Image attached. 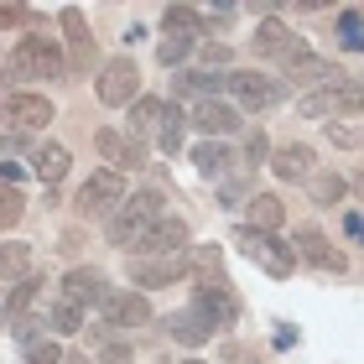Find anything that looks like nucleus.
I'll use <instances>...</instances> for the list:
<instances>
[{
	"label": "nucleus",
	"instance_id": "obj_1",
	"mask_svg": "<svg viewBox=\"0 0 364 364\" xmlns=\"http://www.w3.org/2000/svg\"><path fill=\"white\" fill-rule=\"evenodd\" d=\"M193 271H198V312L213 323V328H229L240 318V302H235V291H229V276H224V266H219V250H193Z\"/></svg>",
	"mask_w": 364,
	"mask_h": 364
},
{
	"label": "nucleus",
	"instance_id": "obj_2",
	"mask_svg": "<svg viewBox=\"0 0 364 364\" xmlns=\"http://www.w3.org/2000/svg\"><path fill=\"white\" fill-rule=\"evenodd\" d=\"M156 219H167V208H161V193H130L125 203L105 219V235H109L114 250H136V240H141Z\"/></svg>",
	"mask_w": 364,
	"mask_h": 364
},
{
	"label": "nucleus",
	"instance_id": "obj_3",
	"mask_svg": "<svg viewBox=\"0 0 364 364\" xmlns=\"http://www.w3.org/2000/svg\"><path fill=\"white\" fill-rule=\"evenodd\" d=\"M6 73L11 78H68V53L53 42V37H21L6 53Z\"/></svg>",
	"mask_w": 364,
	"mask_h": 364
},
{
	"label": "nucleus",
	"instance_id": "obj_4",
	"mask_svg": "<svg viewBox=\"0 0 364 364\" xmlns=\"http://www.w3.org/2000/svg\"><path fill=\"white\" fill-rule=\"evenodd\" d=\"M240 250L250 255L266 276H281V281H287V276L296 271V245H287L281 235H266V229H250V224H245V229H240Z\"/></svg>",
	"mask_w": 364,
	"mask_h": 364
},
{
	"label": "nucleus",
	"instance_id": "obj_5",
	"mask_svg": "<svg viewBox=\"0 0 364 364\" xmlns=\"http://www.w3.org/2000/svg\"><path fill=\"white\" fill-rule=\"evenodd\" d=\"M161 26H167V37H161L156 58L167 63V68H177L182 58L198 47V31H203V16H198L193 6H167V16H161Z\"/></svg>",
	"mask_w": 364,
	"mask_h": 364
},
{
	"label": "nucleus",
	"instance_id": "obj_6",
	"mask_svg": "<svg viewBox=\"0 0 364 364\" xmlns=\"http://www.w3.org/2000/svg\"><path fill=\"white\" fill-rule=\"evenodd\" d=\"M47 281L37 276H26V281H16V287L6 291V302H0V312H6V323H11V333L16 328H31V323H42L47 328Z\"/></svg>",
	"mask_w": 364,
	"mask_h": 364
},
{
	"label": "nucleus",
	"instance_id": "obj_7",
	"mask_svg": "<svg viewBox=\"0 0 364 364\" xmlns=\"http://www.w3.org/2000/svg\"><path fill=\"white\" fill-rule=\"evenodd\" d=\"M125 198H130V193H125V177L105 167V172H94L84 188H78V203H73V208L84 213V219H109Z\"/></svg>",
	"mask_w": 364,
	"mask_h": 364
},
{
	"label": "nucleus",
	"instance_id": "obj_8",
	"mask_svg": "<svg viewBox=\"0 0 364 364\" xmlns=\"http://www.w3.org/2000/svg\"><path fill=\"white\" fill-rule=\"evenodd\" d=\"M99 99H105L109 109H130L141 99V68L136 58H109L105 73H99Z\"/></svg>",
	"mask_w": 364,
	"mask_h": 364
},
{
	"label": "nucleus",
	"instance_id": "obj_9",
	"mask_svg": "<svg viewBox=\"0 0 364 364\" xmlns=\"http://www.w3.org/2000/svg\"><path fill=\"white\" fill-rule=\"evenodd\" d=\"M161 255H188V224L182 219H156L146 235L136 240V250H130V260H161Z\"/></svg>",
	"mask_w": 364,
	"mask_h": 364
},
{
	"label": "nucleus",
	"instance_id": "obj_10",
	"mask_svg": "<svg viewBox=\"0 0 364 364\" xmlns=\"http://www.w3.org/2000/svg\"><path fill=\"white\" fill-rule=\"evenodd\" d=\"M250 47H255V58H281L287 68H291V63H302V58H312V53H307V42H302V37H291V31L281 26L276 16H266V21L255 26Z\"/></svg>",
	"mask_w": 364,
	"mask_h": 364
},
{
	"label": "nucleus",
	"instance_id": "obj_11",
	"mask_svg": "<svg viewBox=\"0 0 364 364\" xmlns=\"http://www.w3.org/2000/svg\"><path fill=\"white\" fill-rule=\"evenodd\" d=\"M0 120L21 125V130H42V125L58 120V109H53L47 94H6V89H0Z\"/></svg>",
	"mask_w": 364,
	"mask_h": 364
},
{
	"label": "nucleus",
	"instance_id": "obj_12",
	"mask_svg": "<svg viewBox=\"0 0 364 364\" xmlns=\"http://www.w3.org/2000/svg\"><path fill=\"white\" fill-rule=\"evenodd\" d=\"M229 94H235L240 109H276L287 99V84L266 73H229Z\"/></svg>",
	"mask_w": 364,
	"mask_h": 364
},
{
	"label": "nucleus",
	"instance_id": "obj_13",
	"mask_svg": "<svg viewBox=\"0 0 364 364\" xmlns=\"http://www.w3.org/2000/svg\"><path fill=\"white\" fill-rule=\"evenodd\" d=\"M99 312H105V328H114V333H130V328L151 323V302H146L141 291H130V287L125 291H109Z\"/></svg>",
	"mask_w": 364,
	"mask_h": 364
},
{
	"label": "nucleus",
	"instance_id": "obj_14",
	"mask_svg": "<svg viewBox=\"0 0 364 364\" xmlns=\"http://www.w3.org/2000/svg\"><path fill=\"white\" fill-rule=\"evenodd\" d=\"M296 260H307V266H318V271H328V276H343V271H349L343 250L323 235V229H296Z\"/></svg>",
	"mask_w": 364,
	"mask_h": 364
},
{
	"label": "nucleus",
	"instance_id": "obj_15",
	"mask_svg": "<svg viewBox=\"0 0 364 364\" xmlns=\"http://www.w3.org/2000/svg\"><path fill=\"white\" fill-rule=\"evenodd\" d=\"M193 271V255H161V260H130V287H172Z\"/></svg>",
	"mask_w": 364,
	"mask_h": 364
},
{
	"label": "nucleus",
	"instance_id": "obj_16",
	"mask_svg": "<svg viewBox=\"0 0 364 364\" xmlns=\"http://www.w3.org/2000/svg\"><path fill=\"white\" fill-rule=\"evenodd\" d=\"M94 146H99V156L109 161V172H136V167H146V146L141 141H125L120 130H99L94 136Z\"/></svg>",
	"mask_w": 364,
	"mask_h": 364
},
{
	"label": "nucleus",
	"instance_id": "obj_17",
	"mask_svg": "<svg viewBox=\"0 0 364 364\" xmlns=\"http://www.w3.org/2000/svg\"><path fill=\"white\" fill-rule=\"evenodd\" d=\"M105 276H99L94 266H73L68 276H63V302H73V307H105Z\"/></svg>",
	"mask_w": 364,
	"mask_h": 364
},
{
	"label": "nucleus",
	"instance_id": "obj_18",
	"mask_svg": "<svg viewBox=\"0 0 364 364\" xmlns=\"http://www.w3.org/2000/svg\"><path fill=\"white\" fill-rule=\"evenodd\" d=\"M63 37H68V68H89V58H94V37H89V21H84V11L78 6H63Z\"/></svg>",
	"mask_w": 364,
	"mask_h": 364
},
{
	"label": "nucleus",
	"instance_id": "obj_19",
	"mask_svg": "<svg viewBox=\"0 0 364 364\" xmlns=\"http://www.w3.org/2000/svg\"><path fill=\"white\" fill-rule=\"evenodd\" d=\"M193 125L203 130L208 141H213V136H235V130H240V109L224 105V99H203V105L193 109Z\"/></svg>",
	"mask_w": 364,
	"mask_h": 364
},
{
	"label": "nucleus",
	"instance_id": "obj_20",
	"mask_svg": "<svg viewBox=\"0 0 364 364\" xmlns=\"http://www.w3.org/2000/svg\"><path fill=\"white\" fill-rule=\"evenodd\" d=\"M271 167H276L281 182H302V177H312V146H302V141L281 146V151L271 156Z\"/></svg>",
	"mask_w": 364,
	"mask_h": 364
},
{
	"label": "nucleus",
	"instance_id": "obj_21",
	"mask_svg": "<svg viewBox=\"0 0 364 364\" xmlns=\"http://www.w3.org/2000/svg\"><path fill=\"white\" fill-rule=\"evenodd\" d=\"M161 109H167V99H136L130 105V141H156L161 136Z\"/></svg>",
	"mask_w": 364,
	"mask_h": 364
},
{
	"label": "nucleus",
	"instance_id": "obj_22",
	"mask_svg": "<svg viewBox=\"0 0 364 364\" xmlns=\"http://www.w3.org/2000/svg\"><path fill=\"white\" fill-rule=\"evenodd\" d=\"M167 328H172V338H177V343H188V349H198V343H208V338H213V323H208L198 307H188V312H172V318H167Z\"/></svg>",
	"mask_w": 364,
	"mask_h": 364
},
{
	"label": "nucleus",
	"instance_id": "obj_23",
	"mask_svg": "<svg viewBox=\"0 0 364 364\" xmlns=\"http://www.w3.org/2000/svg\"><path fill=\"white\" fill-rule=\"evenodd\" d=\"M193 161H198V172H203V177L219 182V177H229V161H235V156H229L224 141H203V146H193Z\"/></svg>",
	"mask_w": 364,
	"mask_h": 364
},
{
	"label": "nucleus",
	"instance_id": "obj_24",
	"mask_svg": "<svg viewBox=\"0 0 364 364\" xmlns=\"http://www.w3.org/2000/svg\"><path fill=\"white\" fill-rule=\"evenodd\" d=\"M281 219H287V208H281L276 193H255V198H250V229H266V235H276Z\"/></svg>",
	"mask_w": 364,
	"mask_h": 364
},
{
	"label": "nucleus",
	"instance_id": "obj_25",
	"mask_svg": "<svg viewBox=\"0 0 364 364\" xmlns=\"http://www.w3.org/2000/svg\"><path fill=\"white\" fill-rule=\"evenodd\" d=\"M287 73L296 78V84H323V89H328V84H338V78H343V73H338V68H333L328 58H302V63H291Z\"/></svg>",
	"mask_w": 364,
	"mask_h": 364
},
{
	"label": "nucleus",
	"instance_id": "obj_26",
	"mask_svg": "<svg viewBox=\"0 0 364 364\" xmlns=\"http://www.w3.org/2000/svg\"><path fill=\"white\" fill-rule=\"evenodd\" d=\"M26 266H31V245H0V281L6 287L26 281Z\"/></svg>",
	"mask_w": 364,
	"mask_h": 364
},
{
	"label": "nucleus",
	"instance_id": "obj_27",
	"mask_svg": "<svg viewBox=\"0 0 364 364\" xmlns=\"http://www.w3.org/2000/svg\"><path fill=\"white\" fill-rule=\"evenodd\" d=\"M47 328H53V333H84V307H73V302H58L47 307Z\"/></svg>",
	"mask_w": 364,
	"mask_h": 364
},
{
	"label": "nucleus",
	"instance_id": "obj_28",
	"mask_svg": "<svg viewBox=\"0 0 364 364\" xmlns=\"http://www.w3.org/2000/svg\"><path fill=\"white\" fill-rule=\"evenodd\" d=\"M31 167H37L42 182H63V172H68V151H63V146H42V151L31 156Z\"/></svg>",
	"mask_w": 364,
	"mask_h": 364
},
{
	"label": "nucleus",
	"instance_id": "obj_29",
	"mask_svg": "<svg viewBox=\"0 0 364 364\" xmlns=\"http://www.w3.org/2000/svg\"><path fill=\"white\" fill-rule=\"evenodd\" d=\"M21 213H26V198H21V188H11V182H0V235L21 224Z\"/></svg>",
	"mask_w": 364,
	"mask_h": 364
},
{
	"label": "nucleus",
	"instance_id": "obj_30",
	"mask_svg": "<svg viewBox=\"0 0 364 364\" xmlns=\"http://www.w3.org/2000/svg\"><path fill=\"white\" fill-rule=\"evenodd\" d=\"M338 47L343 53H364V16L359 11H338Z\"/></svg>",
	"mask_w": 364,
	"mask_h": 364
},
{
	"label": "nucleus",
	"instance_id": "obj_31",
	"mask_svg": "<svg viewBox=\"0 0 364 364\" xmlns=\"http://www.w3.org/2000/svg\"><path fill=\"white\" fill-rule=\"evenodd\" d=\"M182 125H188V114H182L177 105H167V109H161V136H156V146H161V151H177V146H182Z\"/></svg>",
	"mask_w": 364,
	"mask_h": 364
},
{
	"label": "nucleus",
	"instance_id": "obj_32",
	"mask_svg": "<svg viewBox=\"0 0 364 364\" xmlns=\"http://www.w3.org/2000/svg\"><path fill=\"white\" fill-rule=\"evenodd\" d=\"M89 338H94V354L105 359V364H125V359H130V349H125L120 338H114V328H94Z\"/></svg>",
	"mask_w": 364,
	"mask_h": 364
},
{
	"label": "nucleus",
	"instance_id": "obj_33",
	"mask_svg": "<svg viewBox=\"0 0 364 364\" xmlns=\"http://www.w3.org/2000/svg\"><path fill=\"white\" fill-rule=\"evenodd\" d=\"M21 354H26V364H58V359H63V349H58V338H47V333H37V338H26V343H21Z\"/></svg>",
	"mask_w": 364,
	"mask_h": 364
},
{
	"label": "nucleus",
	"instance_id": "obj_34",
	"mask_svg": "<svg viewBox=\"0 0 364 364\" xmlns=\"http://www.w3.org/2000/svg\"><path fill=\"white\" fill-rule=\"evenodd\" d=\"M188 94H203V99H219V89H229V73H188L182 78Z\"/></svg>",
	"mask_w": 364,
	"mask_h": 364
},
{
	"label": "nucleus",
	"instance_id": "obj_35",
	"mask_svg": "<svg viewBox=\"0 0 364 364\" xmlns=\"http://www.w3.org/2000/svg\"><path fill=\"white\" fill-rule=\"evenodd\" d=\"M338 114H364V78H343L338 84Z\"/></svg>",
	"mask_w": 364,
	"mask_h": 364
},
{
	"label": "nucleus",
	"instance_id": "obj_36",
	"mask_svg": "<svg viewBox=\"0 0 364 364\" xmlns=\"http://www.w3.org/2000/svg\"><path fill=\"white\" fill-rule=\"evenodd\" d=\"M343 198V177H318V203H333Z\"/></svg>",
	"mask_w": 364,
	"mask_h": 364
},
{
	"label": "nucleus",
	"instance_id": "obj_37",
	"mask_svg": "<svg viewBox=\"0 0 364 364\" xmlns=\"http://www.w3.org/2000/svg\"><path fill=\"white\" fill-rule=\"evenodd\" d=\"M266 151H271V141H266V136L255 130V136L245 141V156H250V161H266Z\"/></svg>",
	"mask_w": 364,
	"mask_h": 364
},
{
	"label": "nucleus",
	"instance_id": "obj_38",
	"mask_svg": "<svg viewBox=\"0 0 364 364\" xmlns=\"http://www.w3.org/2000/svg\"><path fill=\"white\" fill-rule=\"evenodd\" d=\"M26 16H31L26 6H0V26H21Z\"/></svg>",
	"mask_w": 364,
	"mask_h": 364
},
{
	"label": "nucleus",
	"instance_id": "obj_39",
	"mask_svg": "<svg viewBox=\"0 0 364 364\" xmlns=\"http://www.w3.org/2000/svg\"><path fill=\"white\" fill-rule=\"evenodd\" d=\"M328 141H338V146H354L359 136H354V130H349V125H328Z\"/></svg>",
	"mask_w": 364,
	"mask_h": 364
},
{
	"label": "nucleus",
	"instance_id": "obj_40",
	"mask_svg": "<svg viewBox=\"0 0 364 364\" xmlns=\"http://www.w3.org/2000/svg\"><path fill=\"white\" fill-rule=\"evenodd\" d=\"M203 58H208V63H229V47H219V42H208V47H203Z\"/></svg>",
	"mask_w": 364,
	"mask_h": 364
},
{
	"label": "nucleus",
	"instance_id": "obj_41",
	"mask_svg": "<svg viewBox=\"0 0 364 364\" xmlns=\"http://www.w3.org/2000/svg\"><path fill=\"white\" fill-rule=\"evenodd\" d=\"M343 229H349L354 240H364V213H349V219H343Z\"/></svg>",
	"mask_w": 364,
	"mask_h": 364
},
{
	"label": "nucleus",
	"instance_id": "obj_42",
	"mask_svg": "<svg viewBox=\"0 0 364 364\" xmlns=\"http://www.w3.org/2000/svg\"><path fill=\"white\" fill-rule=\"evenodd\" d=\"M188 364H203V359H188Z\"/></svg>",
	"mask_w": 364,
	"mask_h": 364
},
{
	"label": "nucleus",
	"instance_id": "obj_43",
	"mask_svg": "<svg viewBox=\"0 0 364 364\" xmlns=\"http://www.w3.org/2000/svg\"><path fill=\"white\" fill-rule=\"evenodd\" d=\"M359 188H364V177H359Z\"/></svg>",
	"mask_w": 364,
	"mask_h": 364
}]
</instances>
